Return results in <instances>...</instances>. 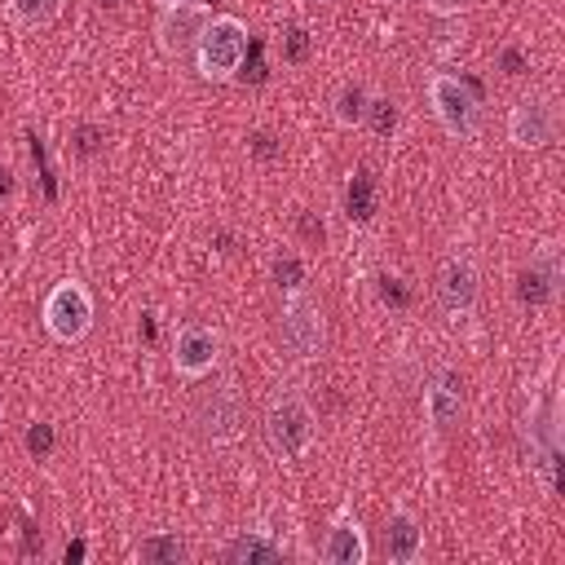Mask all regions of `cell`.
Segmentation results:
<instances>
[{"label": "cell", "instance_id": "1", "mask_svg": "<svg viewBox=\"0 0 565 565\" xmlns=\"http://www.w3.org/2000/svg\"><path fill=\"white\" fill-rule=\"evenodd\" d=\"M265 441L282 463H296V459H305L313 450L318 415H313V406H309V397L300 388L287 384V388H278L269 397V406H265Z\"/></svg>", "mask_w": 565, "mask_h": 565}, {"label": "cell", "instance_id": "2", "mask_svg": "<svg viewBox=\"0 0 565 565\" xmlns=\"http://www.w3.org/2000/svg\"><path fill=\"white\" fill-rule=\"evenodd\" d=\"M243 57H247V22L234 13H212V22L203 26L199 49H194V71L207 84H225L238 75Z\"/></svg>", "mask_w": 565, "mask_h": 565}, {"label": "cell", "instance_id": "3", "mask_svg": "<svg viewBox=\"0 0 565 565\" xmlns=\"http://www.w3.org/2000/svg\"><path fill=\"white\" fill-rule=\"evenodd\" d=\"M278 340H282V349H287L296 362L322 358V349H327V318H322V305H318L305 287H296V291L282 296Z\"/></svg>", "mask_w": 565, "mask_h": 565}, {"label": "cell", "instance_id": "4", "mask_svg": "<svg viewBox=\"0 0 565 565\" xmlns=\"http://www.w3.org/2000/svg\"><path fill=\"white\" fill-rule=\"evenodd\" d=\"M44 331L62 344H79L88 331H93V318H97V305H93V291L79 282V278H62L49 287L44 296Z\"/></svg>", "mask_w": 565, "mask_h": 565}, {"label": "cell", "instance_id": "5", "mask_svg": "<svg viewBox=\"0 0 565 565\" xmlns=\"http://www.w3.org/2000/svg\"><path fill=\"white\" fill-rule=\"evenodd\" d=\"M428 106H433V115H437V124H441L446 137H455V141L477 137V128H481V102H477V93L459 75L433 71L428 75Z\"/></svg>", "mask_w": 565, "mask_h": 565}, {"label": "cell", "instance_id": "6", "mask_svg": "<svg viewBox=\"0 0 565 565\" xmlns=\"http://www.w3.org/2000/svg\"><path fill=\"white\" fill-rule=\"evenodd\" d=\"M207 22H212V9H207V4H194V0L172 4V9H159V22H154V44H159V53L172 57V62L194 57L199 35H203Z\"/></svg>", "mask_w": 565, "mask_h": 565}, {"label": "cell", "instance_id": "7", "mask_svg": "<svg viewBox=\"0 0 565 565\" xmlns=\"http://www.w3.org/2000/svg\"><path fill=\"white\" fill-rule=\"evenodd\" d=\"M556 132H561V115L547 93H530L508 110V141L521 150H543L556 141Z\"/></svg>", "mask_w": 565, "mask_h": 565}, {"label": "cell", "instance_id": "8", "mask_svg": "<svg viewBox=\"0 0 565 565\" xmlns=\"http://www.w3.org/2000/svg\"><path fill=\"white\" fill-rule=\"evenodd\" d=\"M477 296H481V269H477V260L463 256V252L446 256L441 269H437V300H441V309L450 318H468L472 305H477Z\"/></svg>", "mask_w": 565, "mask_h": 565}, {"label": "cell", "instance_id": "9", "mask_svg": "<svg viewBox=\"0 0 565 565\" xmlns=\"http://www.w3.org/2000/svg\"><path fill=\"white\" fill-rule=\"evenodd\" d=\"M216 362H221V335L212 327L190 322L172 335V371L181 380H203L216 371Z\"/></svg>", "mask_w": 565, "mask_h": 565}, {"label": "cell", "instance_id": "10", "mask_svg": "<svg viewBox=\"0 0 565 565\" xmlns=\"http://www.w3.org/2000/svg\"><path fill=\"white\" fill-rule=\"evenodd\" d=\"M366 556H371V543H366L362 521L353 516V508H340L322 534V561L327 565H366Z\"/></svg>", "mask_w": 565, "mask_h": 565}, {"label": "cell", "instance_id": "11", "mask_svg": "<svg viewBox=\"0 0 565 565\" xmlns=\"http://www.w3.org/2000/svg\"><path fill=\"white\" fill-rule=\"evenodd\" d=\"M194 424H199V433H203L207 441H234V437H238V424H243V411H238V393H234V384L212 388V393L199 402Z\"/></svg>", "mask_w": 565, "mask_h": 565}, {"label": "cell", "instance_id": "12", "mask_svg": "<svg viewBox=\"0 0 565 565\" xmlns=\"http://www.w3.org/2000/svg\"><path fill=\"white\" fill-rule=\"evenodd\" d=\"M521 287V300L525 305H547V300H556V291H561V247L556 243H543L534 256H530V265L521 269V278H516Z\"/></svg>", "mask_w": 565, "mask_h": 565}, {"label": "cell", "instance_id": "13", "mask_svg": "<svg viewBox=\"0 0 565 565\" xmlns=\"http://www.w3.org/2000/svg\"><path fill=\"white\" fill-rule=\"evenodd\" d=\"M459 415H463V380L455 371H437L424 388V419L433 433H446L459 424Z\"/></svg>", "mask_w": 565, "mask_h": 565}, {"label": "cell", "instance_id": "14", "mask_svg": "<svg viewBox=\"0 0 565 565\" xmlns=\"http://www.w3.org/2000/svg\"><path fill=\"white\" fill-rule=\"evenodd\" d=\"M384 552L393 565H415L424 556V525L415 521V512L393 508L388 525H384Z\"/></svg>", "mask_w": 565, "mask_h": 565}, {"label": "cell", "instance_id": "15", "mask_svg": "<svg viewBox=\"0 0 565 565\" xmlns=\"http://www.w3.org/2000/svg\"><path fill=\"white\" fill-rule=\"evenodd\" d=\"M225 561L230 565H260V561H278V543L269 539V530H238L225 543Z\"/></svg>", "mask_w": 565, "mask_h": 565}, {"label": "cell", "instance_id": "16", "mask_svg": "<svg viewBox=\"0 0 565 565\" xmlns=\"http://www.w3.org/2000/svg\"><path fill=\"white\" fill-rule=\"evenodd\" d=\"M366 106H371V88L358 84V79H349V84H340L335 97H331V119H335L340 128H362V124H366Z\"/></svg>", "mask_w": 565, "mask_h": 565}, {"label": "cell", "instance_id": "17", "mask_svg": "<svg viewBox=\"0 0 565 565\" xmlns=\"http://www.w3.org/2000/svg\"><path fill=\"white\" fill-rule=\"evenodd\" d=\"M185 556H190V547L172 530H154V534H146L137 543V561H146V565H181Z\"/></svg>", "mask_w": 565, "mask_h": 565}, {"label": "cell", "instance_id": "18", "mask_svg": "<svg viewBox=\"0 0 565 565\" xmlns=\"http://www.w3.org/2000/svg\"><path fill=\"white\" fill-rule=\"evenodd\" d=\"M62 9H66V0H4V13H9L18 26H26V31L53 26V22L62 18Z\"/></svg>", "mask_w": 565, "mask_h": 565}, {"label": "cell", "instance_id": "19", "mask_svg": "<svg viewBox=\"0 0 565 565\" xmlns=\"http://www.w3.org/2000/svg\"><path fill=\"white\" fill-rule=\"evenodd\" d=\"M274 278H278L282 291H296V287H305V265H300L291 252H282V256L274 260Z\"/></svg>", "mask_w": 565, "mask_h": 565}, {"label": "cell", "instance_id": "20", "mask_svg": "<svg viewBox=\"0 0 565 565\" xmlns=\"http://www.w3.org/2000/svg\"><path fill=\"white\" fill-rule=\"evenodd\" d=\"M366 124H375V132H393V124H397V102H384V97H375V93H371ZM366 124H362V128H366Z\"/></svg>", "mask_w": 565, "mask_h": 565}, {"label": "cell", "instance_id": "21", "mask_svg": "<svg viewBox=\"0 0 565 565\" xmlns=\"http://www.w3.org/2000/svg\"><path fill=\"white\" fill-rule=\"evenodd\" d=\"M22 441H26V450H31L35 459H44V455L53 450V424H49V419H35V424L26 428V437H22Z\"/></svg>", "mask_w": 565, "mask_h": 565}, {"label": "cell", "instance_id": "22", "mask_svg": "<svg viewBox=\"0 0 565 565\" xmlns=\"http://www.w3.org/2000/svg\"><path fill=\"white\" fill-rule=\"evenodd\" d=\"M472 0H424V9L428 13H437V18H450V13H459V9H468Z\"/></svg>", "mask_w": 565, "mask_h": 565}, {"label": "cell", "instance_id": "23", "mask_svg": "<svg viewBox=\"0 0 565 565\" xmlns=\"http://www.w3.org/2000/svg\"><path fill=\"white\" fill-rule=\"evenodd\" d=\"M287 57H291V62H300V57H305V31H300V26H291V31H287Z\"/></svg>", "mask_w": 565, "mask_h": 565}, {"label": "cell", "instance_id": "24", "mask_svg": "<svg viewBox=\"0 0 565 565\" xmlns=\"http://www.w3.org/2000/svg\"><path fill=\"white\" fill-rule=\"evenodd\" d=\"M13 194V168H0V199Z\"/></svg>", "mask_w": 565, "mask_h": 565}, {"label": "cell", "instance_id": "25", "mask_svg": "<svg viewBox=\"0 0 565 565\" xmlns=\"http://www.w3.org/2000/svg\"><path fill=\"white\" fill-rule=\"evenodd\" d=\"M159 9H172V4H185V0H154Z\"/></svg>", "mask_w": 565, "mask_h": 565}, {"label": "cell", "instance_id": "26", "mask_svg": "<svg viewBox=\"0 0 565 565\" xmlns=\"http://www.w3.org/2000/svg\"><path fill=\"white\" fill-rule=\"evenodd\" d=\"M305 4H335V0H305Z\"/></svg>", "mask_w": 565, "mask_h": 565}]
</instances>
